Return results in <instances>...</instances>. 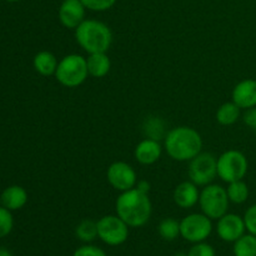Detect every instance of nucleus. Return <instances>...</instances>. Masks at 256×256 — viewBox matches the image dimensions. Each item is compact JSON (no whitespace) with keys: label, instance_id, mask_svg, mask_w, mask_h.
<instances>
[{"label":"nucleus","instance_id":"8","mask_svg":"<svg viewBox=\"0 0 256 256\" xmlns=\"http://www.w3.org/2000/svg\"><path fill=\"white\" fill-rule=\"evenodd\" d=\"M212 232V222L205 214L192 212L180 222V235L186 242L196 244L205 242Z\"/></svg>","mask_w":256,"mask_h":256},{"label":"nucleus","instance_id":"32","mask_svg":"<svg viewBox=\"0 0 256 256\" xmlns=\"http://www.w3.org/2000/svg\"><path fill=\"white\" fill-rule=\"evenodd\" d=\"M0 256H12V254L9 250L4 249V248H0Z\"/></svg>","mask_w":256,"mask_h":256},{"label":"nucleus","instance_id":"22","mask_svg":"<svg viewBox=\"0 0 256 256\" xmlns=\"http://www.w3.org/2000/svg\"><path fill=\"white\" fill-rule=\"evenodd\" d=\"M75 235L82 242H92L98 238V224L92 220H82L75 229Z\"/></svg>","mask_w":256,"mask_h":256},{"label":"nucleus","instance_id":"14","mask_svg":"<svg viewBox=\"0 0 256 256\" xmlns=\"http://www.w3.org/2000/svg\"><path fill=\"white\" fill-rule=\"evenodd\" d=\"M162 152V146L160 145L159 140L146 139L142 140L139 144L135 146L134 156L138 162L142 165H152L160 159Z\"/></svg>","mask_w":256,"mask_h":256},{"label":"nucleus","instance_id":"10","mask_svg":"<svg viewBox=\"0 0 256 256\" xmlns=\"http://www.w3.org/2000/svg\"><path fill=\"white\" fill-rule=\"evenodd\" d=\"M106 178L109 184L119 192L134 189L136 186L138 176L132 165L125 162H115L108 168Z\"/></svg>","mask_w":256,"mask_h":256},{"label":"nucleus","instance_id":"13","mask_svg":"<svg viewBox=\"0 0 256 256\" xmlns=\"http://www.w3.org/2000/svg\"><path fill=\"white\" fill-rule=\"evenodd\" d=\"M232 102L240 109H250L256 106V80L245 79L235 85L232 90Z\"/></svg>","mask_w":256,"mask_h":256},{"label":"nucleus","instance_id":"21","mask_svg":"<svg viewBox=\"0 0 256 256\" xmlns=\"http://www.w3.org/2000/svg\"><path fill=\"white\" fill-rule=\"evenodd\" d=\"M229 200L234 204H242L249 198V188L248 184L242 180H236V182H229V186L226 189Z\"/></svg>","mask_w":256,"mask_h":256},{"label":"nucleus","instance_id":"20","mask_svg":"<svg viewBox=\"0 0 256 256\" xmlns=\"http://www.w3.org/2000/svg\"><path fill=\"white\" fill-rule=\"evenodd\" d=\"M234 256H256V236L252 234H244L234 242Z\"/></svg>","mask_w":256,"mask_h":256},{"label":"nucleus","instance_id":"34","mask_svg":"<svg viewBox=\"0 0 256 256\" xmlns=\"http://www.w3.org/2000/svg\"><path fill=\"white\" fill-rule=\"evenodd\" d=\"M6 2H20V0H6Z\"/></svg>","mask_w":256,"mask_h":256},{"label":"nucleus","instance_id":"1","mask_svg":"<svg viewBox=\"0 0 256 256\" xmlns=\"http://www.w3.org/2000/svg\"><path fill=\"white\" fill-rule=\"evenodd\" d=\"M115 210L118 216L122 218L129 228H142L150 220L152 205L149 195L134 188L119 195Z\"/></svg>","mask_w":256,"mask_h":256},{"label":"nucleus","instance_id":"17","mask_svg":"<svg viewBox=\"0 0 256 256\" xmlns=\"http://www.w3.org/2000/svg\"><path fill=\"white\" fill-rule=\"evenodd\" d=\"M86 66L90 76L100 79L109 74L112 62L106 52H94L86 58Z\"/></svg>","mask_w":256,"mask_h":256},{"label":"nucleus","instance_id":"7","mask_svg":"<svg viewBox=\"0 0 256 256\" xmlns=\"http://www.w3.org/2000/svg\"><path fill=\"white\" fill-rule=\"evenodd\" d=\"M96 224L98 238L109 246H119L129 238V225L118 215H105Z\"/></svg>","mask_w":256,"mask_h":256},{"label":"nucleus","instance_id":"35","mask_svg":"<svg viewBox=\"0 0 256 256\" xmlns=\"http://www.w3.org/2000/svg\"><path fill=\"white\" fill-rule=\"evenodd\" d=\"M0 206H2V199H0Z\"/></svg>","mask_w":256,"mask_h":256},{"label":"nucleus","instance_id":"16","mask_svg":"<svg viewBox=\"0 0 256 256\" xmlns=\"http://www.w3.org/2000/svg\"><path fill=\"white\" fill-rule=\"evenodd\" d=\"M2 205L10 212L19 210L28 202V192L19 185H12L2 192Z\"/></svg>","mask_w":256,"mask_h":256},{"label":"nucleus","instance_id":"18","mask_svg":"<svg viewBox=\"0 0 256 256\" xmlns=\"http://www.w3.org/2000/svg\"><path fill=\"white\" fill-rule=\"evenodd\" d=\"M58 64H59V62H58L56 56L52 52H46V50L38 52L34 56V60H32L34 69L42 76L55 75Z\"/></svg>","mask_w":256,"mask_h":256},{"label":"nucleus","instance_id":"33","mask_svg":"<svg viewBox=\"0 0 256 256\" xmlns=\"http://www.w3.org/2000/svg\"><path fill=\"white\" fill-rule=\"evenodd\" d=\"M175 256H188V254H185V252H178Z\"/></svg>","mask_w":256,"mask_h":256},{"label":"nucleus","instance_id":"12","mask_svg":"<svg viewBox=\"0 0 256 256\" xmlns=\"http://www.w3.org/2000/svg\"><path fill=\"white\" fill-rule=\"evenodd\" d=\"M86 8L82 0H62L59 8V20L68 29H76L85 20Z\"/></svg>","mask_w":256,"mask_h":256},{"label":"nucleus","instance_id":"5","mask_svg":"<svg viewBox=\"0 0 256 256\" xmlns=\"http://www.w3.org/2000/svg\"><path fill=\"white\" fill-rule=\"evenodd\" d=\"M229 196L226 189L216 184H209L200 192L199 204L202 214L212 220L224 216L229 209Z\"/></svg>","mask_w":256,"mask_h":256},{"label":"nucleus","instance_id":"11","mask_svg":"<svg viewBox=\"0 0 256 256\" xmlns=\"http://www.w3.org/2000/svg\"><path fill=\"white\" fill-rule=\"evenodd\" d=\"M244 218L238 214H225L220 219H218L216 232L222 242H235L239 238L245 234Z\"/></svg>","mask_w":256,"mask_h":256},{"label":"nucleus","instance_id":"4","mask_svg":"<svg viewBox=\"0 0 256 256\" xmlns=\"http://www.w3.org/2000/svg\"><path fill=\"white\" fill-rule=\"evenodd\" d=\"M89 76L86 58L79 54L65 55L59 62L55 72V78L66 88H78Z\"/></svg>","mask_w":256,"mask_h":256},{"label":"nucleus","instance_id":"2","mask_svg":"<svg viewBox=\"0 0 256 256\" xmlns=\"http://www.w3.org/2000/svg\"><path fill=\"white\" fill-rule=\"evenodd\" d=\"M164 149L172 160L190 162L202 152V138L192 128H174L165 135Z\"/></svg>","mask_w":256,"mask_h":256},{"label":"nucleus","instance_id":"23","mask_svg":"<svg viewBox=\"0 0 256 256\" xmlns=\"http://www.w3.org/2000/svg\"><path fill=\"white\" fill-rule=\"evenodd\" d=\"M158 232L162 239L166 242H172L180 235V222L172 218H166L159 224Z\"/></svg>","mask_w":256,"mask_h":256},{"label":"nucleus","instance_id":"24","mask_svg":"<svg viewBox=\"0 0 256 256\" xmlns=\"http://www.w3.org/2000/svg\"><path fill=\"white\" fill-rule=\"evenodd\" d=\"M144 129H145V132H146L148 138L159 140L160 138H162V134H164V122H162V119H159V118L149 119L146 122H145Z\"/></svg>","mask_w":256,"mask_h":256},{"label":"nucleus","instance_id":"31","mask_svg":"<svg viewBox=\"0 0 256 256\" xmlns=\"http://www.w3.org/2000/svg\"><path fill=\"white\" fill-rule=\"evenodd\" d=\"M136 189H139L140 192H145V194H148V192H150V184L149 182H146V180H140V182H136Z\"/></svg>","mask_w":256,"mask_h":256},{"label":"nucleus","instance_id":"9","mask_svg":"<svg viewBox=\"0 0 256 256\" xmlns=\"http://www.w3.org/2000/svg\"><path fill=\"white\" fill-rule=\"evenodd\" d=\"M216 158L210 152H200L199 155L189 162L190 180L198 186H206L212 184V180L218 176Z\"/></svg>","mask_w":256,"mask_h":256},{"label":"nucleus","instance_id":"28","mask_svg":"<svg viewBox=\"0 0 256 256\" xmlns=\"http://www.w3.org/2000/svg\"><path fill=\"white\" fill-rule=\"evenodd\" d=\"M244 222L248 232L256 236V204L252 205V206L245 212Z\"/></svg>","mask_w":256,"mask_h":256},{"label":"nucleus","instance_id":"25","mask_svg":"<svg viewBox=\"0 0 256 256\" xmlns=\"http://www.w3.org/2000/svg\"><path fill=\"white\" fill-rule=\"evenodd\" d=\"M14 226L12 212L4 206H0V239L8 236Z\"/></svg>","mask_w":256,"mask_h":256},{"label":"nucleus","instance_id":"3","mask_svg":"<svg viewBox=\"0 0 256 256\" xmlns=\"http://www.w3.org/2000/svg\"><path fill=\"white\" fill-rule=\"evenodd\" d=\"M78 44L88 52H106L112 42V32L105 22L94 19H85L75 29Z\"/></svg>","mask_w":256,"mask_h":256},{"label":"nucleus","instance_id":"6","mask_svg":"<svg viewBox=\"0 0 256 256\" xmlns=\"http://www.w3.org/2000/svg\"><path fill=\"white\" fill-rule=\"evenodd\" d=\"M218 176L225 182L242 180L249 169L246 156L239 150H228L216 160Z\"/></svg>","mask_w":256,"mask_h":256},{"label":"nucleus","instance_id":"27","mask_svg":"<svg viewBox=\"0 0 256 256\" xmlns=\"http://www.w3.org/2000/svg\"><path fill=\"white\" fill-rule=\"evenodd\" d=\"M188 256H215V250L206 242H196L190 248Z\"/></svg>","mask_w":256,"mask_h":256},{"label":"nucleus","instance_id":"19","mask_svg":"<svg viewBox=\"0 0 256 256\" xmlns=\"http://www.w3.org/2000/svg\"><path fill=\"white\" fill-rule=\"evenodd\" d=\"M240 110L242 109L234 102H225L216 112L218 122L224 125V126H229V125L235 124L240 118Z\"/></svg>","mask_w":256,"mask_h":256},{"label":"nucleus","instance_id":"26","mask_svg":"<svg viewBox=\"0 0 256 256\" xmlns=\"http://www.w3.org/2000/svg\"><path fill=\"white\" fill-rule=\"evenodd\" d=\"M84 6L92 12H105L114 6L116 0H82Z\"/></svg>","mask_w":256,"mask_h":256},{"label":"nucleus","instance_id":"15","mask_svg":"<svg viewBox=\"0 0 256 256\" xmlns=\"http://www.w3.org/2000/svg\"><path fill=\"white\" fill-rule=\"evenodd\" d=\"M172 198H174L175 204L179 208H182V209H190V208L195 206L199 202V188L192 180L190 182H184L175 188Z\"/></svg>","mask_w":256,"mask_h":256},{"label":"nucleus","instance_id":"30","mask_svg":"<svg viewBox=\"0 0 256 256\" xmlns=\"http://www.w3.org/2000/svg\"><path fill=\"white\" fill-rule=\"evenodd\" d=\"M242 119H244V122L246 124V126H249L250 129L256 132V106L246 109Z\"/></svg>","mask_w":256,"mask_h":256},{"label":"nucleus","instance_id":"29","mask_svg":"<svg viewBox=\"0 0 256 256\" xmlns=\"http://www.w3.org/2000/svg\"><path fill=\"white\" fill-rule=\"evenodd\" d=\"M72 256H106V254H105L104 250L100 249V248L95 246V245L88 244L78 248Z\"/></svg>","mask_w":256,"mask_h":256}]
</instances>
